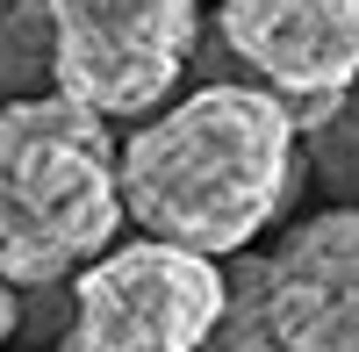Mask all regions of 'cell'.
Wrapping results in <instances>:
<instances>
[{"label": "cell", "mask_w": 359, "mask_h": 352, "mask_svg": "<svg viewBox=\"0 0 359 352\" xmlns=\"http://www.w3.org/2000/svg\"><path fill=\"white\" fill-rule=\"evenodd\" d=\"M0 8H8V0H0Z\"/></svg>", "instance_id": "cell-9"}, {"label": "cell", "mask_w": 359, "mask_h": 352, "mask_svg": "<svg viewBox=\"0 0 359 352\" xmlns=\"http://www.w3.org/2000/svg\"><path fill=\"white\" fill-rule=\"evenodd\" d=\"M8 338H15V287L0 280V345H8Z\"/></svg>", "instance_id": "cell-7"}, {"label": "cell", "mask_w": 359, "mask_h": 352, "mask_svg": "<svg viewBox=\"0 0 359 352\" xmlns=\"http://www.w3.org/2000/svg\"><path fill=\"white\" fill-rule=\"evenodd\" d=\"M50 8V86L101 123L151 115L194 57V0H43Z\"/></svg>", "instance_id": "cell-4"}, {"label": "cell", "mask_w": 359, "mask_h": 352, "mask_svg": "<svg viewBox=\"0 0 359 352\" xmlns=\"http://www.w3.org/2000/svg\"><path fill=\"white\" fill-rule=\"evenodd\" d=\"M294 137L280 94L208 79L123 144V209L158 245L230 259L287 209Z\"/></svg>", "instance_id": "cell-1"}, {"label": "cell", "mask_w": 359, "mask_h": 352, "mask_svg": "<svg viewBox=\"0 0 359 352\" xmlns=\"http://www.w3.org/2000/svg\"><path fill=\"white\" fill-rule=\"evenodd\" d=\"M223 43L266 79V94L294 101V123L338 115L359 79V8L352 0H223Z\"/></svg>", "instance_id": "cell-6"}, {"label": "cell", "mask_w": 359, "mask_h": 352, "mask_svg": "<svg viewBox=\"0 0 359 352\" xmlns=\"http://www.w3.org/2000/svg\"><path fill=\"white\" fill-rule=\"evenodd\" d=\"M223 316H230V273H216V259L137 238L79 273L72 338L144 345V352H208Z\"/></svg>", "instance_id": "cell-5"}, {"label": "cell", "mask_w": 359, "mask_h": 352, "mask_svg": "<svg viewBox=\"0 0 359 352\" xmlns=\"http://www.w3.org/2000/svg\"><path fill=\"white\" fill-rule=\"evenodd\" d=\"M208 352H359V209H323L273 252L237 259Z\"/></svg>", "instance_id": "cell-3"}, {"label": "cell", "mask_w": 359, "mask_h": 352, "mask_svg": "<svg viewBox=\"0 0 359 352\" xmlns=\"http://www.w3.org/2000/svg\"><path fill=\"white\" fill-rule=\"evenodd\" d=\"M123 151L94 108L65 94L0 101V280L50 287L115 252Z\"/></svg>", "instance_id": "cell-2"}, {"label": "cell", "mask_w": 359, "mask_h": 352, "mask_svg": "<svg viewBox=\"0 0 359 352\" xmlns=\"http://www.w3.org/2000/svg\"><path fill=\"white\" fill-rule=\"evenodd\" d=\"M352 8H359V0H352Z\"/></svg>", "instance_id": "cell-10"}, {"label": "cell", "mask_w": 359, "mask_h": 352, "mask_svg": "<svg viewBox=\"0 0 359 352\" xmlns=\"http://www.w3.org/2000/svg\"><path fill=\"white\" fill-rule=\"evenodd\" d=\"M65 352H144V345H86V338H72V331H65Z\"/></svg>", "instance_id": "cell-8"}]
</instances>
